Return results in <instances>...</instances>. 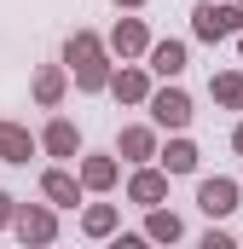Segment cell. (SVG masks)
I'll return each mask as SVG.
<instances>
[{
  "instance_id": "obj_1",
  "label": "cell",
  "mask_w": 243,
  "mask_h": 249,
  "mask_svg": "<svg viewBox=\"0 0 243 249\" xmlns=\"http://www.w3.org/2000/svg\"><path fill=\"white\" fill-rule=\"evenodd\" d=\"M203 203H208V209H232V191H226V186H208V191H203Z\"/></svg>"
}]
</instances>
